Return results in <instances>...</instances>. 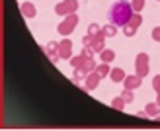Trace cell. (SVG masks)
<instances>
[{"mask_svg":"<svg viewBox=\"0 0 160 131\" xmlns=\"http://www.w3.org/2000/svg\"><path fill=\"white\" fill-rule=\"evenodd\" d=\"M96 72H98V75L103 78V76H108L109 72H111V67H109V63H102V65H98V67H96Z\"/></svg>","mask_w":160,"mask_h":131,"instance_id":"obj_16","label":"cell"},{"mask_svg":"<svg viewBox=\"0 0 160 131\" xmlns=\"http://www.w3.org/2000/svg\"><path fill=\"white\" fill-rule=\"evenodd\" d=\"M131 6H133L135 12H141L145 8V0H131Z\"/></svg>","mask_w":160,"mask_h":131,"instance_id":"obj_21","label":"cell"},{"mask_svg":"<svg viewBox=\"0 0 160 131\" xmlns=\"http://www.w3.org/2000/svg\"><path fill=\"white\" fill-rule=\"evenodd\" d=\"M117 28H119V26H115V24L108 22L106 26H102V31L106 34V37H115V35H117Z\"/></svg>","mask_w":160,"mask_h":131,"instance_id":"obj_12","label":"cell"},{"mask_svg":"<svg viewBox=\"0 0 160 131\" xmlns=\"http://www.w3.org/2000/svg\"><path fill=\"white\" fill-rule=\"evenodd\" d=\"M125 71L121 69V67H115V69H111V72H109V78H111V82H123L125 80Z\"/></svg>","mask_w":160,"mask_h":131,"instance_id":"obj_9","label":"cell"},{"mask_svg":"<svg viewBox=\"0 0 160 131\" xmlns=\"http://www.w3.org/2000/svg\"><path fill=\"white\" fill-rule=\"evenodd\" d=\"M100 80H102V76L98 75V72H90V75H86V78H84V90H88V92H92V90H96L98 88V84H100Z\"/></svg>","mask_w":160,"mask_h":131,"instance_id":"obj_5","label":"cell"},{"mask_svg":"<svg viewBox=\"0 0 160 131\" xmlns=\"http://www.w3.org/2000/svg\"><path fill=\"white\" fill-rule=\"evenodd\" d=\"M135 72H137L139 76H142V78L150 72V69H148V55L147 53H139L137 57H135Z\"/></svg>","mask_w":160,"mask_h":131,"instance_id":"obj_4","label":"cell"},{"mask_svg":"<svg viewBox=\"0 0 160 131\" xmlns=\"http://www.w3.org/2000/svg\"><path fill=\"white\" fill-rule=\"evenodd\" d=\"M133 14H135V10H133L131 2H127V0H117L115 4H111L109 12H108L109 22L119 26V28L127 26V24L131 22V18H133Z\"/></svg>","mask_w":160,"mask_h":131,"instance_id":"obj_1","label":"cell"},{"mask_svg":"<svg viewBox=\"0 0 160 131\" xmlns=\"http://www.w3.org/2000/svg\"><path fill=\"white\" fill-rule=\"evenodd\" d=\"M137 29H139V28H135V26H131V24H127V26H123V35H125V37H133L135 34H137Z\"/></svg>","mask_w":160,"mask_h":131,"instance_id":"obj_17","label":"cell"},{"mask_svg":"<svg viewBox=\"0 0 160 131\" xmlns=\"http://www.w3.org/2000/svg\"><path fill=\"white\" fill-rule=\"evenodd\" d=\"M78 10V0H62L55 6V14L57 16H68Z\"/></svg>","mask_w":160,"mask_h":131,"instance_id":"obj_3","label":"cell"},{"mask_svg":"<svg viewBox=\"0 0 160 131\" xmlns=\"http://www.w3.org/2000/svg\"><path fill=\"white\" fill-rule=\"evenodd\" d=\"M82 55L86 57V59H94V55H96V51H94L92 47H84V49H82Z\"/></svg>","mask_w":160,"mask_h":131,"instance_id":"obj_22","label":"cell"},{"mask_svg":"<svg viewBox=\"0 0 160 131\" xmlns=\"http://www.w3.org/2000/svg\"><path fill=\"white\" fill-rule=\"evenodd\" d=\"M145 110H147V113H148V118H156V116H160V104H158V102H150V104H147Z\"/></svg>","mask_w":160,"mask_h":131,"instance_id":"obj_10","label":"cell"},{"mask_svg":"<svg viewBox=\"0 0 160 131\" xmlns=\"http://www.w3.org/2000/svg\"><path fill=\"white\" fill-rule=\"evenodd\" d=\"M84 61H86V57L80 53V55H72L68 59V63H70V67L72 69H82V65H84Z\"/></svg>","mask_w":160,"mask_h":131,"instance_id":"obj_11","label":"cell"},{"mask_svg":"<svg viewBox=\"0 0 160 131\" xmlns=\"http://www.w3.org/2000/svg\"><path fill=\"white\" fill-rule=\"evenodd\" d=\"M121 96H123V100H125L127 104H131V102H133V98H135V94H133V90H129V88H125L123 92H121Z\"/></svg>","mask_w":160,"mask_h":131,"instance_id":"obj_20","label":"cell"},{"mask_svg":"<svg viewBox=\"0 0 160 131\" xmlns=\"http://www.w3.org/2000/svg\"><path fill=\"white\" fill-rule=\"evenodd\" d=\"M158 2H160V0H158Z\"/></svg>","mask_w":160,"mask_h":131,"instance_id":"obj_27","label":"cell"},{"mask_svg":"<svg viewBox=\"0 0 160 131\" xmlns=\"http://www.w3.org/2000/svg\"><path fill=\"white\" fill-rule=\"evenodd\" d=\"M59 57L61 59H70V57H72V41H70V39H62V41H59Z\"/></svg>","mask_w":160,"mask_h":131,"instance_id":"obj_6","label":"cell"},{"mask_svg":"<svg viewBox=\"0 0 160 131\" xmlns=\"http://www.w3.org/2000/svg\"><path fill=\"white\" fill-rule=\"evenodd\" d=\"M150 37H152L154 41H160V28H152V31H150Z\"/></svg>","mask_w":160,"mask_h":131,"instance_id":"obj_24","label":"cell"},{"mask_svg":"<svg viewBox=\"0 0 160 131\" xmlns=\"http://www.w3.org/2000/svg\"><path fill=\"white\" fill-rule=\"evenodd\" d=\"M96 67H98V65H96V61H94V59H86L80 71H82V75L86 76V75H90V72H94V71H96Z\"/></svg>","mask_w":160,"mask_h":131,"instance_id":"obj_13","label":"cell"},{"mask_svg":"<svg viewBox=\"0 0 160 131\" xmlns=\"http://www.w3.org/2000/svg\"><path fill=\"white\" fill-rule=\"evenodd\" d=\"M98 34H102V26H98V24H90L88 26V35H98Z\"/></svg>","mask_w":160,"mask_h":131,"instance_id":"obj_18","label":"cell"},{"mask_svg":"<svg viewBox=\"0 0 160 131\" xmlns=\"http://www.w3.org/2000/svg\"><path fill=\"white\" fill-rule=\"evenodd\" d=\"M141 84H142V76H139L137 72H135V75L125 76V80H123V86H125V88H129V90H137Z\"/></svg>","mask_w":160,"mask_h":131,"instance_id":"obj_7","label":"cell"},{"mask_svg":"<svg viewBox=\"0 0 160 131\" xmlns=\"http://www.w3.org/2000/svg\"><path fill=\"white\" fill-rule=\"evenodd\" d=\"M92 43H94V37L86 34V35L82 37V45H84V47H92Z\"/></svg>","mask_w":160,"mask_h":131,"instance_id":"obj_23","label":"cell"},{"mask_svg":"<svg viewBox=\"0 0 160 131\" xmlns=\"http://www.w3.org/2000/svg\"><path fill=\"white\" fill-rule=\"evenodd\" d=\"M152 88L156 90V92H160V75H156V76L152 78Z\"/></svg>","mask_w":160,"mask_h":131,"instance_id":"obj_25","label":"cell"},{"mask_svg":"<svg viewBox=\"0 0 160 131\" xmlns=\"http://www.w3.org/2000/svg\"><path fill=\"white\" fill-rule=\"evenodd\" d=\"M125 106H127V102L123 100V96H115L113 100H111V108H115V110H125Z\"/></svg>","mask_w":160,"mask_h":131,"instance_id":"obj_15","label":"cell"},{"mask_svg":"<svg viewBox=\"0 0 160 131\" xmlns=\"http://www.w3.org/2000/svg\"><path fill=\"white\" fill-rule=\"evenodd\" d=\"M76 26H78V14L74 12V14H68V16H65V20H62L59 26H57V31L61 35H65V37H68L72 31L76 29Z\"/></svg>","mask_w":160,"mask_h":131,"instance_id":"obj_2","label":"cell"},{"mask_svg":"<svg viewBox=\"0 0 160 131\" xmlns=\"http://www.w3.org/2000/svg\"><path fill=\"white\" fill-rule=\"evenodd\" d=\"M100 55V59H102V63H111L115 59V51L113 49H103L102 53H98Z\"/></svg>","mask_w":160,"mask_h":131,"instance_id":"obj_14","label":"cell"},{"mask_svg":"<svg viewBox=\"0 0 160 131\" xmlns=\"http://www.w3.org/2000/svg\"><path fill=\"white\" fill-rule=\"evenodd\" d=\"M20 12L26 16V18H35V4L33 2H23L22 6H20Z\"/></svg>","mask_w":160,"mask_h":131,"instance_id":"obj_8","label":"cell"},{"mask_svg":"<svg viewBox=\"0 0 160 131\" xmlns=\"http://www.w3.org/2000/svg\"><path fill=\"white\" fill-rule=\"evenodd\" d=\"M156 102L160 104V92H156Z\"/></svg>","mask_w":160,"mask_h":131,"instance_id":"obj_26","label":"cell"},{"mask_svg":"<svg viewBox=\"0 0 160 131\" xmlns=\"http://www.w3.org/2000/svg\"><path fill=\"white\" fill-rule=\"evenodd\" d=\"M129 24H131V26H135V28H139V26H141V24H142V16H141L139 12H135V14H133V18H131V22H129Z\"/></svg>","mask_w":160,"mask_h":131,"instance_id":"obj_19","label":"cell"}]
</instances>
